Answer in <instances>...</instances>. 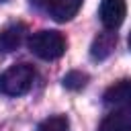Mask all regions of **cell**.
<instances>
[{
    "label": "cell",
    "instance_id": "7a4b0ae2",
    "mask_svg": "<svg viewBox=\"0 0 131 131\" xmlns=\"http://www.w3.org/2000/svg\"><path fill=\"white\" fill-rule=\"evenodd\" d=\"M29 49L41 59H57L66 51V37L59 31H37L29 39Z\"/></svg>",
    "mask_w": 131,
    "mask_h": 131
},
{
    "label": "cell",
    "instance_id": "9c48e42d",
    "mask_svg": "<svg viewBox=\"0 0 131 131\" xmlns=\"http://www.w3.org/2000/svg\"><path fill=\"white\" fill-rule=\"evenodd\" d=\"M37 131H70V123L63 115H55V117H47L45 121H41Z\"/></svg>",
    "mask_w": 131,
    "mask_h": 131
},
{
    "label": "cell",
    "instance_id": "52a82bcc",
    "mask_svg": "<svg viewBox=\"0 0 131 131\" xmlns=\"http://www.w3.org/2000/svg\"><path fill=\"white\" fill-rule=\"evenodd\" d=\"M115 45H117V33L115 31H102V33H98L96 37H94V41H92V45H90V55H92V59H106L111 53H113V49H115Z\"/></svg>",
    "mask_w": 131,
    "mask_h": 131
},
{
    "label": "cell",
    "instance_id": "7c38bea8",
    "mask_svg": "<svg viewBox=\"0 0 131 131\" xmlns=\"http://www.w3.org/2000/svg\"><path fill=\"white\" fill-rule=\"evenodd\" d=\"M129 49H131V33H129Z\"/></svg>",
    "mask_w": 131,
    "mask_h": 131
},
{
    "label": "cell",
    "instance_id": "30bf717a",
    "mask_svg": "<svg viewBox=\"0 0 131 131\" xmlns=\"http://www.w3.org/2000/svg\"><path fill=\"white\" fill-rule=\"evenodd\" d=\"M86 82H88V74L78 72V70H74V72L63 76V86L70 88V90H80V88L86 86Z\"/></svg>",
    "mask_w": 131,
    "mask_h": 131
},
{
    "label": "cell",
    "instance_id": "6da1fadb",
    "mask_svg": "<svg viewBox=\"0 0 131 131\" xmlns=\"http://www.w3.org/2000/svg\"><path fill=\"white\" fill-rule=\"evenodd\" d=\"M35 80V68L29 63H16L0 76V90L8 96H23L31 90Z\"/></svg>",
    "mask_w": 131,
    "mask_h": 131
},
{
    "label": "cell",
    "instance_id": "ba28073f",
    "mask_svg": "<svg viewBox=\"0 0 131 131\" xmlns=\"http://www.w3.org/2000/svg\"><path fill=\"white\" fill-rule=\"evenodd\" d=\"M98 131H131V106L106 115L98 125Z\"/></svg>",
    "mask_w": 131,
    "mask_h": 131
},
{
    "label": "cell",
    "instance_id": "8fae6325",
    "mask_svg": "<svg viewBox=\"0 0 131 131\" xmlns=\"http://www.w3.org/2000/svg\"><path fill=\"white\" fill-rule=\"evenodd\" d=\"M35 6H39V8H45V4H47V0H31Z\"/></svg>",
    "mask_w": 131,
    "mask_h": 131
},
{
    "label": "cell",
    "instance_id": "277c9868",
    "mask_svg": "<svg viewBox=\"0 0 131 131\" xmlns=\"http://www.w3.org/2000/svg\"><path fill=\"white\" fill-rule=\"evenodd\" d=\"M84 0H47L45 10L49 12V16L57 23H66L70 18L76 16V12L80 10Z\"/></svg>",
    "mask_w": 131,
    "mask_h": 131
},
{
    "label": "cell",
    "instance_id": "4fadbf2b",
    "mask_svg": "<svg viewBox=\"0 0 131 131\" xmlns=\"http://www.w3.org/2000/svg\"><path fill=\"white\" fill-rule=\"evenodd\" d=\"M0 2H4V0H0Z\"/></svg>",
    "mask_w": 131,
    "mask_h": 131
},
{
    "label": "cell",
    "instance_id": "8992f818",
    "mask_svg": "<svg viewBox=\"0 0 131 131\" xmlns=\"http://www.w3.org/2000/svg\"><path fill=\"white\" fill-rule=\"evenodd\" d=\"M25 33H27V27L23 23H12V25L4 27L0 31V51L2 53H10L16 47H20Z\"/></svg>",
    "mask_w": 131,
    "mask_h": 131
},
{
    "label": "cell",
    "instance_id": "3957f363",
    "mask_svg": "<svg viewBox=\"0 0 131 131\" xmlns=\"http://www.w3.org/2000/svg\"><path fill=\"white\" fill-rule=\"evenodd\" d=\"M127 14V4L125 0H102L100 8H98V16L100 23L104 25V29L115 31L117 27H121V23L125 20Z\"/></svg>",
    "mask_w": 131,
    "mask_h": 131
},
{
    "label": "cell",
    "instance_id": "5b68a950",
    "mask_svg": "<svg viewBox=\"0 0 131 131\" xmlns=\"http://www.w3.org/2000/svg\"><path fill=\"white\" fill-rule=\"evenodd\" d=\"M104 102L111 106H131V80H119L104 90Z\"/></svg>",
    "mask_w": 131,
    "mask_h": 131
}]
</instances>
